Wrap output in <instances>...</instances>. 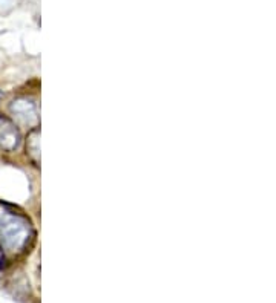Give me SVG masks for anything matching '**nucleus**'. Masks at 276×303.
<instances>
[{
    "label": "nucleus",
    "mask_w": 276,
    "mask_h": 303,
    "mask_svg": "<svg viewBox=\"0 0 276 303\" xmlns=\"http://www.w3.org/2000/svg\"><path fill=\"white\" fill-rule=\"evenodd\" d=\"M26 153L34 163L40 161V130L34 127L26 138Z\"/></svg>",
    "instance_id": "obj_4"
},
{
    "label": "nucleus",
    "mask_w": 276,
    "mask_h": 303,
    "mask_svg": "<svg viewBox=\"0 0 276 303\" xmlns=\"http://www.w3.org/2000/svg\"><path fill=\"white\" fill-rule=\"evenodd\" d=\"M20 130L6 117H0V150L3 152H14L20 146Z\"/></svg>",
    "instance_id": "obj_3"
},
{
    "label": "nucleus",
    "mask_w": 276,
    "mask_h": 303,
    "mask_svg": "<svg viewBox=\"0 0 276 303\" xmlns=\"http://www.w3.org/2000/svg\"><path fill=\"white\" fill-rule=\"evenodd\" d=\"M31 238L29 222L0 205V243L8 253H17L28 243Z\"/></svg>",
    "instance_id": "obj_1"
},
{
    "label": "nucleus",
    "mask_w": 276,
    "mask_h": 303,
    "mask_svg": "<svg viewBox=\"0 0 276 303\" xmlns=\"http://www.w3.org/2000/svg\"><path fill=\"white\" fill-rule=\"evenodd\" d=\"M2 97H3V94H2V91H0V100H2Z\"/></svg>",
    "instance_id": "obj_5"
},
{
    "label": "nucleus",
    "mask_w": 276,
    "mask_h": 303,
    "mask_svg": "<svg viewBox=\"0 0 276 303\" xmlns=\"http://www.w3.org/2000/svg\"><path fill=\"white\" fill-rule=\"evenodd\" d=\"M9 112L12 118L22 124V126L35 127L39 122V109H37V103L31 98L20 97L11 101L9 104Z\"/></svg>",
    "instance_id": "obj_2"
}]
</instances>
